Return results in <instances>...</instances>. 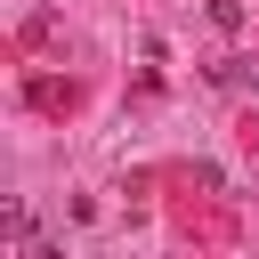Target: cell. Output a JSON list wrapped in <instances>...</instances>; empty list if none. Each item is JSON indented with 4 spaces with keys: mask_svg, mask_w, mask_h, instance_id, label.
I'll list each match as a JSON object with an SVG mask.
<instances>
[{
    "mask_svg": "<svg viewBox=\"0 0 259 259\" xmlns=\"http://www.w3.org/2000/svg\"><path fill=\"white\" fill-rule=\"evenodd\" d=\"M210 24L219 32H243V0H210Z\"/></svg>",
    "mask_w": 259,
    "mask_h": 259,
    "instance_id": "1",
    "label": "cell"
},
{
    "mask_svg": "<svg viewBox=\"0 0 259 259\" xmlns=\"http://www.w3.org/2000/svg\"><path fill=\"white\" fill-rule=\"evenodd\" d=\"M16 243H24V259H65V251H57V243H49V235H40V227H24V235H16Z\"/></svg>",
    "mask_w": 259,
    "mask_h": 259,
    "instance_id": "2",
    "label": "cell"
}]
</instances>
